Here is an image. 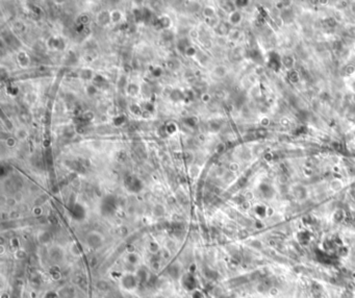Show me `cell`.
Here are the masks:
<instances>
[{
  "mask_svg": "<svg viewBox=\"0 0 355 298\" xmlns=\"http://www.w3.org/2000/svg\"><path fill=\"white\" fill-rule=\"evenodd\" d=\"M181 280V286L184 290L188 291V292H194L197 288V279L196 277L194 276L193 273L191 272H188V273H184L181 275L180 277Z\"/></svg>",
  "mask_w": 355,
  "mask_h": 298,
  "instance_id": "6da1fadb",
  "label": "cell"
},
{
  "mask_svg": "<svg viewBox=\"0 0 355 298\" xmlns=\"http://www.w3.org/2000/svg\"><path fill=\"white\" fill-rule=\"evenodd\" d=\"M139 285L138 278H136L135 274L132 273H126L121 278V286L126 291H133L136 289Z\"/></svg>",
  "mask_w": 355,
  "mask_h": 298,
  "instance_id": "7a4b0ae2",
  "label": "cell"
},
{
  "mask_svg": "<svg viewBox=\"0 0 355 298\" xmlns=\"http://www.w3.org/2000/svg\"><path fill=\"white\" fill-rule=\"evenodd\" d=\"M87 244L90 248L92 249H98L102 246L103 244V237L101 234L97 231H92L90 232L89 235L87 236Z\"/></svg>",
  "mask_w": 355,
  "mask_h": 298,
  "instance_id": "3957f363",
  "label": "cell"
},
{
  "mask_svg": "<svg viewBox=\"0 0 355 298\" xmlns=\"http://www.w3.org/2000/svg\"><path fill=\"white\" fill-rule=\"evenodd\" d=\"M117 202L113 196H107L103 199L101 205V212L103 215H112L116 210Z\"/></svg>",
  "mask_w": 355,
  "mask_h": 298,
  "instance_id": "277c9868",
  "label": "cell"
},
{
  "mask_svg": "<svg viewBox=\"0 0 355 298\" xmlns=\"http://www.w3.org/2000/svg\"><path fill=\"white\" fill-rule=\"evenodd\" d=\"M125 186L129 191H131V192H135V193L140 192L141 189L143 188V184L141 183V180H140L139 178H136V177H135V176L127 177L126 180H125Z\"/></svg>",
  "mask_w": 355,
  "mask_h": 298,
  "instance_id": "5b68a950",
  "label": "cell"
},
{
  "mask_svg": "<svg viewBox=\"0 0 355 298\" xmlns=\"http://www.w3.org/2000/svg\"><path fill=\"white\" fill-rule=\"evenodd\" d=\"M72 216L73 218L77 220V221H80V220H83L84 217H86V210L82 205H78L76 203L75 205L73 206V210H72Z\"/></svg>",
  "mask_w": 355,
  "mask_h": 298,
  "instance_id": "8992f818",
  "label": "cell"
},
{
  "mask_svg": "<svg viewBox=\"0 0 355 298\" xmlns=\"http://www.w3.org/2000/svg\"><path fill=\"white\" fill-rule=\"evenodd\" d=\"M135 276H136V278H138L139 285H144V284H146V283H147V281L149 280V278H150V277H149L148 271L146 270V269H144V268L139 269L138 272H136V273H135Z\"/></svg>",
  "mask_w": 355,
  "mask_h": 298,
  "instance_id": "52a82bcc",
  "label": "cell"
},
{
  "mask_svg": "<svg viewBox=\"0 0 355 298\" xmlns=\"http://www.w3.org/2000/svg\"><path fill=\"white\" fill-rule=\"evenodd\" d=\"M169 273L173 278H178L179 276H181L180 275V269L177 266L176 264H174L173 266H171L169 268Z\"/></svg>",
  "mask_w": 355,
  "mask_h": 298,
  "instance_id": "ba28073f",
  "label": "cell"
},
{
  "mask_svg": "<svg viewBox=\"0 0 355 298\" xmlns=\"http://www.w3.org/2000/svg\"><path fill=\"white\" fill-rule=\"evenodd\" d=\"M127 261H128L130 264L135 265L139 262V257L135 253H130L128 257H127Z\"/></svg>",
  "mask_w": 355,
  "mask_h": 298,
  "instance_id": "9c48e42d",
  "label": "cell"
}]
</instances>
